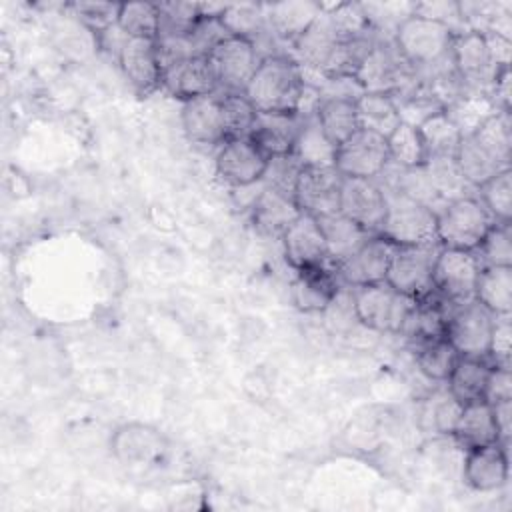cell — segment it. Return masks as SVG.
I'll return each mask as SVG.
<instances>
[{"instance_id":"cell-10","label":"cell","mask_w":512,"mask_h":512,"mask_svg":"<svg viewBox=\"0 0 512 512\" xmlns=\"http://www.w3.org/2000/svg\"><path fill=\"white\" fill-rule=\"evenodd\" d=\"M494 314L480 302L470 300L448 310L444 336L460 356L488 358Z\"/></svg>"},{"instance_id":"cell-14","label":"cell","mask_w":512,"mask_h":512,"mask_svg":"<svg viewBox=\"0 0 512 512\" xmlns=\"http://www.w3.org/2000/svg\"><path fill=\"white\" fill-rule=\"evenodd\" d=\"M342 174L334 166H302L296 186L294 202L300 212L314 218L334 214L340 208Z\"/></svg>"},{"instance_id":"cell-2","label":"cell","mask_w":512,"mask_h":512,"mask_svg":"<svg viewBox=\"0 0 512 512\" xmlns=\"http://www.w3.org/2000/svg\"><path fill=\"white\" fill-rule=\"evenodd\" d=\"M454 34L444 24L412 14L394 32L400 56L414 72H428L452 60Z\"/></svg>"},{"instance_id":"cell-29","label":"cell","mask_w":512,"mask_h":512,"mask_svg":"<svg viewBox=\"0 0 512 512\" xmlns=\"http://www.w3.org/2000/svg\"><path fill=\"white\" fill-rule=\"evenodd\" d=\"M316 220H318L320 230L324 234L326 250H328V262L332 266L344 262L348 256H352L372 236L340 212L326 214V216H320Z\"/></svg>"},{"instance_id":"cell-26","label":"cell","mask_w":512,"mask_h":512,"mask_svg":"<svg viewBox=\"0 0 512 512\" xmlns=\"http://www.w3.org/2000/svg\"><path fill=\"white\" fill-rule=\"evenodd\" d=\"M252 224L260 234L280 236L292 224V220L300 214L292 196L280 194L262 184L260 194L252 202Z\"/></svg>"},{"instance_id":"cell-9","label":"cell","mask_w":512,"mask_h":512,"mask_svg":"<svg viewBox=\"0 0 512 512\" xmlns=\"http://www.w3.org/2000/svg\"><path fill=\"white\" fill-rule=\"evenodd\" d=\"M450 56L466 92L490 94L498 74L504 70L494 64L486 36L482 32L466 30L454 34Z\"/></svg>"},{"instance_id":"cell-44","label":"cell","mask_w":512,"mask_h":512,"mask_svg":"<svg viewBox=\"0 0 512 512\" xmlns=\"http://www.w3.org/2000/svg\"><path fill=\"white\" fill-rule=\"evenodd\" d=\"M220 18L232 36H242L250 42H256L268 30L264 4H232L224 8Z\"/></svg>"},{"instance_id":"cell-48","label":"cell","mask_w":512,"mask_h":512,"mask_svg":"<svg viewBox=\"0 0 512 512\" xmlns=\"http://www.w3.org/2000/svg\"><path fill=\"white\" fill-rule=\"evenodd\" d=\"M460 412H462V404L448 390H444V392H434L432 398H428L422 416L424 420H428L434 432L452 436Z\"/></svg>"},{"instance_id":"cell-31","label":"cell","mask_w":512,"mask_h":512,"mask_svg":"<svg viewBox=\"0 0 512 512\" xmlns=\"http://www.w3.org/2000/svg\"><path fill=\"white\" fill-rule=\"evenodd\" d=\"M474 300L494 316L512 312V266H484L478 274Z\"/></svg>"},{"instance_id":"cell-23","label":"cell","mask_w":512,"mask_h":512,"mask_svg":"<svg viewBox=\"0 0 512 512\" xmlns=\"http://www.w3.org/2000/svg\"><path fill=\"white\" fill-rule=\"evenodd\" d=\"M300 130V118L292 112H258L248 138L266 158L292 154Z\"/></svg>"},{"instance_id":"cell-19","label":"cell","mask_w":512,"mask_h":512,"mask_svg":"<svg viewBox=\"0 0 512 512\" xmlns=\"http://www.w3.org/2000/svg\"><path fill=\"white\" fill-rule=\"evenodd\" d=\"M160 86L182 102L218 92L208 56H190L166 66L160 76Z\"/></svg>"},{"instance_id":"cell-40","label":"cell","mask_w":512,"mask_h":512,"mask_svg":"<svg viewBox=\"0 0 512 512\" xmlns=\"http://www.w3.org/2000/svg\"><path fill=\"white\" fill-rule=\"evenodd\" d=\"M426 168L434 182V188L444 204L476 196V188L464 178L454 158H428Z\"/></svg>"},{"instance_id":"cell-39","label":"cell","mask_w":512,"mask_h":512,"mask_svg":"<svg viewBox=\"0 0 512 512\" xmlns=\"http://www.w3.org/2000/svg\"><path fill=\"white\" fill-rule=\"evenodd\" d=\"M458 168L462 170L464 178L474 186H482L486 180H490L494 174L508 170L500 166L476 140L474 136H462L460 146L454 156Z\"/></svg>"},{"instance_id":"cell-46","label":"cell","mask_w":512,"mask_h":512,"mask_svg":"<svg viewBox=\"0 0 512 512\" xmlns=\"http://www.w3.org/2000/svg\"><path fill=\"white\" fill-rule=\"evenodd\" d=\"M220 112H222V126L226 140L230 138H244L250 134L254 118L258 110L246 98L244 92L240 94H222L220 92Z\"/></svg>"},{"instance_id":"cell-30","label":"cell","mask_w":512,"mask_h":512,"mask_svg":"<svg viewBox=\"0 0 512 512\" xmlns=\"http://www.w3.org/2000/svg\"><path fill=\"white\" fill-rule=\"evenodd\" d=\"M492 370V362L488 358H468L460 356L450 376L446 378V390L464 406L470 402L484 400L486 380Z\"/></svg>"},{"instance_id":"cell-12","label":"cell","mask_w":512,"mask_h":512,"mask_svg":"<svg viewBox=\"0 0 512 512\" xmlns=\"http://www.w3.org/2000/svg\"><path fill=\"white\" fill-rule=\"evenodd\" d=\"M388 162L390 156L386 138L366 128H358L348 140L336 146L334 168L344 178L376 180Z\"/></svg>"},{"instance_id":"cell-1","label":"cell","mask_w":512,"mask_h":512,"mask_svg":"<svg viewBox=\"0 0 512 512\" xmlns=\"http://www.w3.org/2000/svg\"><path fill=\"white\" fill-rule=\"evenodd\" d=\"M304 90V76L298 62L290 56L262 58L244 94L258 112L296 114Z\"/></svg>"},{"instance_id":"cell-35","label":"cell","mask_w":512,"mask_h":512,"mask_svg":"<svg viewBox=\"0 0 512 512\" xmlns=\"http://www.w3.org/2000/svg\"><path fill=\"white\" fill-rule=\"evenodd\" d=\"M470 136H474V140L500 166L510 168V152H512V120H510V112L496 110Z\"/></svg>"},{"instance_id":"cell-45","label":"cell","mask_w":512,"mask_h":512,"mask_svg":"<svg viewBox=\"0 0 512 512\" xmlns=\"http://www.w3.org/2000/svg\"><path fill=\"white\" fill-rule=\"evenodd\" d=\"M158 38H184L200 20L198 2H160Z\"/></svg>"},{"instance_id":"cell-5","label":"cell","mask_w":512,"mask_h":512,"mask_svg":"<svg viewBox=\"0 0 512 512\" xmlns=\"http://www.w3.org/2000/svg\"><path fill=\"white\" fill-rule=\"evenodd\" d=\"M358 322L372 332L398 334L416 298L396 292L388 282L358 286L352 290Z\"/></svg>"},{"instance_id":"cell-4","label":"cell","mask_w":512,"mask_h":512,"mask_svg":"<svg viewBox=\"0 0 512 512\" xmlns=\"http://www.w3.org/2000/svg\"><path fill=\"white\" fill-rule=\"evenodd\" d=\"M386 194V216L380 228V236L396 246H414L436 242V214L394 190H384Z\"/></svg>"},{"instance_id":"cell-54","label":"cell","mask_w":512,"mask_h":512,"mask_svg":"<svg viewBox=\"0 0 512 512\" xmlns=\"http://www.w3.org/2000/svg\"><path fill=\"white\" fill-rule=\"evenodd\" d=\"M484 400L488 404L502 402V400H512L510 366H496V364H492V370H490L488 380H486Z\"/></svg>"},{"instance_id":"cell-41","label":"cell","mask_w":512,"mask_h":512,"mask_svg":"<svg viewBox=\"0 0 512 512\" xmlns=\"http://www.w3.org/2000/svg\"><path fill=\"white\" fill-rule=\"evenodd\" d=\"M390 162L402 168H416L428 162V152L418 126L400 122V126L386 138Z\"/></svg>"},{"instance_id":"cell-53","label":"cell","mask_w":512,"mask_h":512,"mask_svg":"<svg viewBox=\"0 0 512 512\" xmlns=\"http://www.w3.org/2000/svg\"><path fill=\"white\" fill-rule=\"evenodd\" d=\"M510 354H512V324L510 314L494 316V326L490 334V348L488 358L496 366H510Z\"/></svg>"},{"instance_id":"cell-32","label":"cell","mask_w":512,"mask_h":512,"mask_svg":"<svg viewBox=\"0 0 512 512\" xmlns=\"http://www.w3.org/2000/svg\"><path fill=\"white\" fill-rule=\"evenodd\" d=\"M356 114L360 128L372 130L388 138L402 122L394 96L384 92H364L356 100Z\"/></svg>"},{"instance_id":"cell-50","label":"cell","mask_w":512,"mask_h":512,"mask_svg":"<svg viewBox=\"0 0 512 512\" xmlns=\"http://www.w3.org/2000/svg\"><path fill=\"white\" fill-rule=\"evenodd\" d=\"M300 170H302V164L294 154L274 156V158H268V164H266V170H264L260 182L266 188H272L280 194L294 198V186H296Z\"/></svg>"},{"instance_id":"cell-43","label":"cell","mask_w":512,"mask_h":512,"mask_svg":"<svg viewBox=\"0 0 512 512\" xmlns=\"http://www.w3.org/2000/svg\"><path fill=\"white\" fill-rule=\"evenodd\" d=\"M158 4L154 2H124L118 8V28L130 38H158Z\"/></svg>"},{"instance_id":"cell-56","label":"cell","mask_w":512,"mask_h":512,"mask_svg":"<svg viewBox=\"0 0 512 512\" xmlns=\"http://www.w3.org/2000/svg\"><path fill=\"white\" fill-rule=\"evenodd\" d=\"M492 412H494V420H496V426H498L500 444L506 446L508 440H510V430H512V400L494 402Z\"/></svg>"},{"instance_id":"cell-27","label":"cell","mask_w":512,"mask_h":512,"mask_svg":"<svg viewBox=\"0 0 512 512\" xmlns=\"http://www.w3.org/2000/svg\"><path fill=\"white\" fill-rule=\"evenodd\" d=\"M452 436L464 450L500 442L492 404H488L486 400L464 404Z\"/></svg>"},{"instance_id":"cell-18","label":"cell","mask_w":512,"mask_h":512,"mask_svg":"<svg viewBox=\"0 0 512 512\" xmlns=\"http://www.w3.org/2000/svg\"><path fill=\"white\" fill-rule=\"evenodd\" d=\"M284 256L294 270L330 264L326 240L314 216L300 212L282 234Z\"/></svg>"},{"instance_id":"cell-25","label":"cell","mask_w":512,"mask_h":512,"mask_svg":"<svg viewBox=\"0 0 512 512\" xmlns=\"http://www.w3.org/2000/svg\"><path fill=\"white\" fill-rule=\"evenodd\" d=\"M264 10H266L268 28L292 50V44L322 14V4L276 2V4H264Z\"/></svg>"},{"instance_id":"cell-13","label":"cell","mask_w":512,"mask_h":512,"mask_svg":"<svg viewBox=\"0 0 512 512\" xmlns=\"http://www.w3.org/2000/svg\"><path fill=\"white\" fill-rule=\"evenodd\" d=\"M114 458L130 468H150L168 456V438L154 426L128 422L114 430L110 438Z\"/></svg>"},{"instance_id":"cell-51","label":"cell","mask_w":512,"mask_h":512,"mask_svg":"<svg viewBox=\"0 0 512 512\" xmlns=\"http://www.w3.org/2000/svg\"><path fill=\"white\" fill-rule=\"evenodd\" d=\"M118 8L120 4H112V2H74L72 4V10L80 18V22H84L96 34L116 24Z\"/></svg>"},{"instance_id":"cell-49","label":"cell","mask_w":512,"mask_h":512,"mask_svg":"<svg viewBox=\"0 0 512 512\" xmlns=\"http://www.w3.org/2000/svg\"><path fill=\"white\" fill-rule=\"evenodd\" d=\"M230 36L232 34L224 26L220 16H200V20L188 32L186 42L194 56H208L218 44H222Z\"/></svg>"},{"instance_id":"cell-33","label":"cell","mask_w":512,"mask_h":512,"mask_svg":"<svg viewBox=\"0 0 512 512\" xmlns=\"http://www.w3.org/2000/svg\"><path fill=\"white\" fill-rule=\"evenodd\" d=\"M292 154L302 166H334L336 146L322 132L316 114L300 118V130Z\"/></svg>"},{"instance_id":"cell-55","label":"cell","mask_w":512,"mask_h":512,"mask_svg":"<svg viewBox=\"0 0 512 512\" xmlns=\"http://www.w3.org/2000/svg\"><path fill=\"white\" fill-rule=\"evenodd\" d=\"M488 42L490 56L498 68H510V56H512V40L496 36V34H484Z\"/></svg>"},{"instance_id":"cell-21","label":"cell","mask_w":512,"mask_h":512,"mask_svg":"<svg viewBox=\"0 0 512 512\" xmlns=\"http://www.w3.org/2000/svg\"><path fill=\"white\" fill-rule=\"evenodd\" d=\"M342 282L332 264L312 266L304 270H296V278L292 280L290 294L292 302L300 312L316 314L324 312L330 302L340 292Z\"/></svg>"},{"instance_id":"cell-47","label":"cell","mask_w":512,"mask_h":512,"mask_svg":"<svg viewBox=\"0 0 512 512\" xmlns=\"http://www.w3.org/2000/svg\"><path fill=\"white\" fill-rule=\"evenodd\" d=\"M480 266H512V228L510 224L494 222L474 250Z\"/></svg>"},{"instance_id":"cell-7","label":"cell","mask_w":512,"mask_h":512,"mask_svg":"<svg viewBox=\"0 0 512 512\" xmlns=\"http://www.w3.org/2000/svg\"><path fill=\"white\" fill-rule=\"evenodd\" d=\"M412 78L414 70L400 56L394 36H378L356 70V80L364 92H384L390 96L406 88Z\"/></svg>"},{"instance_id":"cell-42","label":"cell","mask_w":512,"mask_h":512,"mask_svg":"<svg viewBox=\"0 0 512 512\" xmlns=\"http://www.w3.org/2000/svg\"><path fill=\"white\" fill-rule=\"evenodd\" d=\"M476 198L494 222L510 224L512 220V170H502L476 188Z\"/></svg>"},{"instance_id":"cell-20","label":"cell","mask_w":512,"mask_h":512,"mask_svg":"<svg viewBox=\"0 0 512 512\" xmlns=\"http://www.w3.org/2000/svg\"><path fill=\"white\" fill-rule=\"evenodd\" d=\"M116 60L124 78L140 96H148L160 86L162 70L156 52V40L128 36Z\"/></svg>"},{"instance_id":"cell-17","label":"cell","mask_w":512,"mask_h":512,"mask_svg":"<svg viewBox=\"0 0 512 512\" xmlns=\"http://www.w3.org/2000/svg\"><path fill=\"white\" fill-rule=\"evenodd\" d=\"M266 164L268 158L248 136L224 140L216 154L218 176L234 188H244L260 182Z\"/></svg>"},{"instance_id":"cell-52","label":"cell","mask_w":512,"mask_h":512,"mask_svg":"<svg viewBox=\"0 0 512 512\" xmlns=\"http://www.w3.org/2000/svg\"><path fill=\"white\" fill-rule=\"evenodd\" d=\"M414 14L444 24L446 28H450L452 34H460V32L468 30L462 20L458 2H446V0L444 2H416Z\"/></svg>"},{"instance_id":"cell-38","label":"cell","mask_w":512,"mask_h":512,"mask_svg":"<svg viewBox=\"0 0 512 512\" xmlns=\"http://www.w3.org/2000/svg\"><path fill=\"white\" fill-rule=\"evenodd\" d=\"M450 120L456 124L462 136H470L476 132V128L492 116L498 108L490 94L482 92H464L460 98H456L450 106L444 108Z\"/></svg>"},{"instance_id":"cell-16","label":"cell","mask_w":512,"mask_h":512,"mask_svg":"<svg viewBox=\"0 0 512 512\" xmlns=\"http://www.w3.org/2000/svg\"><path fill=\"white\" fill-rule=\"evenodd\" d=\"M394 250H396V244H392L380 234H374L352 256L336 264L334 270L340 282L350 288L386 282V274H388V266Z\"/></svg>"},{"instance_id":"cell-24","label":"cell","mask_w":512,"mask_h":512,"mask_svg":"<svg viewBox=\"0 0 512 512\" xmlns=\"http://www.w3.org/2000/svg\"><path fill=\"white\" fill-rule=\"evenodd\" d=\"M182 128L190 142L222 144L226 140L220 112V92L198 96L182 104Z\"/></svg>"},{"instance_id":"cell-37","label":"cell","mask_w":512,"mask_h":512,"mask_svg":"<svg viewBox=\"0 0 512 512\" xmlns=\"http://www.w3.org/2000/svg\"><path fill=\"white\" fill-rule=\"evenodd\" d=\"M458 358H460V354L446 340V336L414 346V360H416L418 370L428 380H434V382H446V378L450 376Z\"/></svg>"},{"instance_id":"cell-11","label":"cell","mask_w":512,"mask_h":512,"mask_svg":"<svg viewBox=\"0 0 512 512\" xmlns=\"http://www.w3.org/2000/svg\"><path fill=\"white\" fill-rule=\"evenodd\" d=\"M208 60L218 82V92L240 94L246 90L262 58L248 38L230 36L208 54Z\"/></svg>"},{"instance_id":"cell-8","label":"cell","mask_w":512,"mask_h":512,"mask_svg":"<svg viewBox=\"0 0 512 512\" xmlns=\"http://www.w3.org/2000/svg\"><path fill=\"white\" fill-rule=\"evenodd\" d=\"M438 242L414 244V246H396L386 282L400 294L412 296L416 300L432 294V270L436 256L440 252Z\"/></svg>"},{"instance_id":"cell-36","label":"cell","mask_w":512,"mask_h":512,"mask_svg":"<svg viewBox=\"0 0 512 512\" xmlns=\"http://www.w3.org/2000/svg\"><path fill=\"white\" fill-rule=\"evenodd\" d=\"M420 136L424 140L428 158H454L460 146L462 134L450 120L446 110L428 116L420 126Z\"/></svg>"},{"instance_id":"cell-3","label":"cell","mask_w":512,"mask_h":512,"mask_svg":"<svg viewBox=\"0 0 512 512\" xmlns=\"http://www.w3.org/2000/svg\"><path fill=\"white\" fill-rule=\"evenodd\" d=\"M494 220L476 196L448 202L436 214V242L442 248L474 252Z\"/></svg>"},{"instance_id":"cell-6","label":"cell","mask_w":512,"mask_h":512,"mask_svg":"<svg viewBox=\"0 0 512 512\" xmlns=\"http://www.w3.org/2000/svg\"><path fill=\"white\" fill-rule=\"evenodd\" d=\"M482 266L474 252L440 248L432 270V294L446 306H460L474 300Z\"/></svg>"},{"instance_id":"cell-28","label":"cell","mask_w":512,"mask_h":512,"mask_svg":"<svg viewBox=\"0 0 512 512\" xmlns=\"http://www.w3.org/2000/svg\"><path fill=\"white\" fill-rule=\"evenodd\" d=\"M448 310H450V306L440 302L434 294L420 298L408 312L398 334L406 336L414 346L428 342V340L442 338L444 328H446Z\"/></svg>"},{"instance_id":"cell-15","label":"cell","mask_w":512,"mask_h":512,"mask_svg":"<svg viewBox=\"0 0 512 512\" xmlns=\"http://www.w3.org/2000/svg\"><path fill=\"white\" fill-rule=\"evenodd\" d=\"M338 212L368 234H380L386 216V194L376 180L342 176Z\"/></svg>"},{"instance_id":"cell-34","label":"cell","mask_w":512,"mask_h":512,"mask_svg":"<svg viewBox=\"0 0 512 512\" xmlns=\"http://www.w3.org/2000/svg\"><path fill=\"white\" fill-rule=\"evenodd\" d=\"M316 120L334 146H340L360 128L354 100H322Z\"/></svg>"},{"instance_id":"cell-22","label":"cell","mask_w":512,"mask_h":512,"mask_svg":"<svg viewBox=\"0 0 512 512\" xmlns=\"http://www.w3.org/2000/svg\"><path fill=\"white\" fill-rule=\"evenodd\" d=\"M462 476L466 486L476 492H492L502 488L508 480L506 446L496 442L466 450Z\"/></svg>"}]
</instances>
